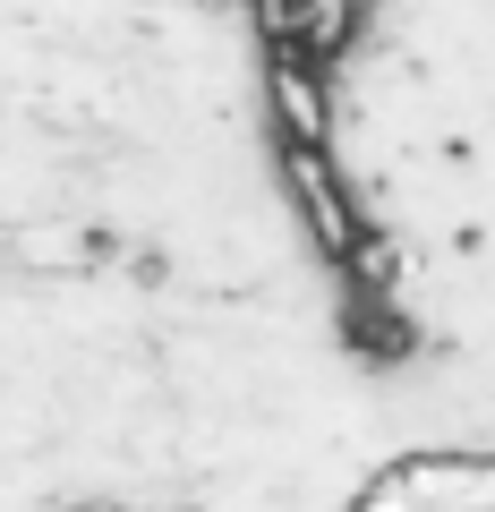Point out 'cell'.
<instances>
[{"label":"cell","mask_w":495,"mask_h":512,"mask_svg":"<svg viewBox=\"0 0 495 512\" xmlns=\"http://www.w3.org/2000/svg\"><path fill=\"white\" fill-rule=\"evenodd\" d=\"M274 188L282 205H291L299 239L316 248V265H333L342 274V256L359 248L367 214H359V188L342 180V163H333V146H308V137H274Z\"/></svg>","instance_id":"obj_1"},{"label":"cell","mask_w":495,"mask_h":512,"mask_svg":"<svg viewBox=\"0 0 495 512\" xmlns=\"http://www.w3.org/2000/svg\"><path fill=\"white\" fill-rule=\"evenodd\" d=\"M385 478L410 495V512H495V453H402Z\"/></svg>","instance_id":"obj_2"},{"label":"cell","mask_w":495,"mask_h":512,"mask_svg":"<svg viewBox=\"0 0 495 512\" xmlns=\"http://www.w3.org/2000/svg\"><path fill=\"white\" fill-rule=\"evenodd\" d=\"M265 111H274V137L333 146V69L291 43H265Z\"/></svg>","instance_id":"obj_3"},{"label":"cell","mask_w":495,"mask_h":512,"mask_svg":"<svg viewBox=\"0 0 495 512\" xmlns=\"http://www.w3.org/2000/svg\"><path fill=\"white\" fill-rule=\"evenodd\" d=\"M239 9H248V26H257V43H274L282 26L299 18V0H239Z\"/></svg>","instance_id":"obj_4"},{"label":"cell","mask_w":495,"mask_h":512,"mask_svg":"<svg viewBox=\"0 0 495 512\" xmlns=\"http://www.w3.org/2000/svg\"><path fill=\"white\" fill-rule=\"evenodd\" d=\"M350 512H410V495H402V487H393V478H385V470H376V478H367V487H359V495H350Z\"/></svg>","instance_id":"obj_5"}]
</instances>
